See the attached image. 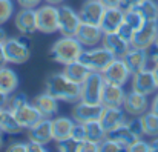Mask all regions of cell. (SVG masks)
Returning a JSON list of instances; mask_svg holds the SVG:
<instances>
[{
    "instance_id": "6da1fadb",
    "label": "cell",
    "mask_w": 158,
    "mask_h": 152,
    "mask_svg": "<svg viewBox=\"0 0 158 152\" xmlns=\"http://www.w3.org/2000/svg\"><path fill=\"white\" fill-rule=\"evenodd\" d=\"M45 91L54 95L58 101L75 103L81 99V85L68 78L63 71L54 72L46 78Z\"/></svg>"
},
{
    "instance_id": "7a4b0ae2",
    "label": "cell",
    "mask_w": 158,
    "mask_h": 152,
    "mask_svg": "<svg viewBox=\"0 0 158 152\" xmlns=\"http://www.w3.org/2000/svg\"><path fill=\"white\" fill-rule=\"evenodd\" d=\"M85 49V46L75 39V37H69V36H61L60 39H57L51 46V58L58 65H68L71 61H75L80 58L81 52Z\"/></svg>"
},
{
    "instance_id": "3957f363",
    "label": "cell",
    "mask_w": 158,
    "mask_h": 152,
    "mask_svg": "<svg viewBox=\"0 0 158 152\" xmlns=\"http://www.w3.org/2000/svg\"><path fill=\"white\" fill-rule=\"evenodd\" d=\"M114 58H115L114 54L109 52L103 45H97V46H92V48H85L78 60L81 63H85L91 71L103 72L106 68L110 65V61Z\"/></svg>"
},
{
    "instance_id": "277c9868",
    "label": "cell",
    "mask_w": 158,
    "mask_h": 152,
    "mask_svg": "<svg viewBox=\"0 0 158 152\" xmlns=\"http://www.w3.org/2000/svg\"><path fill=\"white\" fill-rule=\"evenodd\" d=\"M8 63L23 65L31 57V42L22 37H8L3 43Z\"/></svg>"
},
{
    "instance_id": "5b68a950",
    "label": "cell",
    "mask_w": 158,
    "mask_h": 152,
    "mask_svg": "<svg viewBox=\"0 0 158 152\" xmlns=\"http://www.w3.org/2000/svg\"><path fill=\"white\" fill-rule=\"evenodd\" d=\"M37 29L43 34H54L58 32V15L60 8L58 5H42L37 9Z\"/></svg>"
},
{
    "instance_id": "8992f818",
    "label": "cell",
    "mask_w": 158,
    "mask_h": 152,
    "mask_svg": "<svg viewBox=\"0 0 158 152\" xmlns=\"http://www.w3.org/2000/svg\"><path fill=\"white\" fill-rule=\"evenodd\" d=\"M105 77L102 72H91L81 83V99L89 103H102V94L105 88Z\"/></svg>"
},
{
    "instance_id": "52a82bcc",
    "label": "cell",
    "mask_w": 158,
    "mask_h": 152,
    "mask_svg": "<svg viewBox=\"0 0 158 152\" xmlns=\"http://www.w3.org/2000/svg\"><path fill=\"white\" fill-rule=\"evenodd\" d=\"M60 8V15H58V32L61 36H69V37H75L80 25H81V19L78 15V11H75L72 6L69 5H61Z\"/></svg>"
},
{
    "instance_id": "ba28073f",
    "label": "cell",
    "mask_w": 158,
    "mask_h": 152,
    "mask_svg": "<svg viewBox=\"0 0 158 152\" xmlns=\"http://www.w3.org/2000/svg\"><path fill=\"white\" fill-rule=\"evenodd\" d=\"M158 37V20H146L140 29L134 32V37L131 40L132 48H141L149 49Z\"/></svg>"
},
{
    "instance_id": "9c48e42d",
    "label": "cell",
    "mask_w": 158,
    "mask_h": 152,
    "mask_svg": "<svg viewBox=\"0 0 158 152\" xmlns=\"http://www.w3.org/2000/svg\"><path fill=\"white\" fill-rule=\"evenodd\" d=\"M103 108L105 106L102 103H89V101L78 100L75 101V104L71 111V117L77 123H88L92 120H100Z\"/></svg>"
},
{
    "instance_id": "30bf717a",
    "label": "cell",
    "mask_w": 158,
    "mask_h": 152,
    "mask_svg": "<svg viewBox=\"0 0 158 152\" xmlns=\"http://www.w3.org/2000/svg\"><path fill=\"white\" fill-rule=\"evenodd\" d=\"M103 77H105L106 83H112V85H120V86H124L131 77H132V72L129 71L127 65L124 63L123 58L120 57H115L110 65L106 68L105 71L102 72Z\"/></svg>"
},
{
    "instance_id": "8fae6325",
    "label": "cell",
    "mask_w": 158,
    "mask_h": 152,
    "mask_svg": "<svg viewBox=\"0 0 158 152\" xmlns=\"http://www.w3.org/2000/svg\"><path fill=\"white\" fill-rule=\"evenodd\" d=\"M131 89L132 91H137L140 94H144V95H151V94H155V91L158 89L157 80H155V75H154V71L152 69H143V71H138L135 74H132L131 77Z\"/></svg>"
},
{
    "instance_id": "7c38bea8",
    "label": "cell",
    "mask_w": 158,
    "mask_h": 152,
    "mask_svg": "<svg viewBox=\"0 0 158 152\" xmlns=\"http://www.w3.org/2000/svg\"><path fill=\"white\" fill-rule=\"evenodd\" d=\"M14 25L17 31L23 36H32L37 29V11L32 8H22L14 15Z\"/></svg>"
},
{
    "instance_id": "4fadbf2b",
    "label": "cell",
    "mask_w": 158,
    "mask_h": 152,
    "mask_svg": "<svg viewBox=\"0 0 158 152\" xmlns=\"http://www.w3.org/2000/svg\"><path fill=\"white\" fill-rule=\"evenodd\" d=\"M149 108H151V103L148 100V95L140 94V92L132 91V89L129 92H126V97H124V101H123V109L126 111L127 115L140 117L146 111H149Z\"/></svg>"
},
{
    "instance_id": "5bb4252c",
    "label": "cell",
    "mask_w": 158,
    "mask_h": 152,
    "mask_svg": "<svg viewBox=\"0 0 158 152\" xmlns=\"http://www.w3.org/2000/svg\"><path fill=\"white\" fill-rule=\"evenodd\" d=\"M126 121H127V117H126V111L123 108H120V106H105L103 108L100 123L105 128L106 134L115 131Z\"/></svg>"
},
{
    "instance_id": "9a60e30c",
    "label": "cell",
    "mask_w": 158,
    "mask_h": 152,
    "mask_svg": "<svg viewBox=\"0 0 158 152\" xmlns=\"http://www.w3.org/2000/svg\"><path fill=\"white\" fill-rule=\"evenodd\" d=\"M28 132V140L29 141H37L42 145H48L54 140L52 135V118H40L35 125L26 129Z\"/></svg>"
},
{
    "instance_id": "2e32d148",
    "label": "cell",
    "mask_w": 158,
    "mask_h": 152,
    "mask_svg": "<svg viewBox=\"0 0 158 152\" xmlns=\"http://www.w3.org/2000/svg\"><path fill=\"white\" fill-rule=\"evenodd\" d=\"M105 32L102 31L100 25H91V23H83L80 25L75 39L85 46V48H92L97 45H102Z\"/></svg>"
},
{
    "instance_id": "e0dca14e",
    "label": "cell",
    "mask_w": 158,
    "mask_h": 152,
    "mask_svg": "<svg viewBox=\"0 0 158 152\" xmlns=\"http://www.w3.org/2000/svg\"><path fill=\"white\" fill-rule=\"evenodd\" d=\"M105 11H106V6L100 0H85V3L78 9V15H80L83 23L100 25Z\"/></svg>"
},
{
    "instance_id": "ac0fdd59",
    "label": "cell",
    "mask_w": 158,
    "mask_h": 152,
    "mask_svg": "<svg viewBox=\"0 0 158 152\" xmlns=\"http://www.w3.org/2000/svg\"><path fill=\"white\" fill-rule=\"evenodd\" d=\"M124 22V9L121 6H114V8H106L103 19L100 22L102 31L107 32H117L121 23Z\"/></svg>"
},
{
    "instance_id": "d6986e66",
    "label": "cell",
    "mask_w": 158,
    "mask_h": 152,
    "mask_svg": "<svg viewBox=\"0 0 158 152\" xmlns=\"http://www.w3.org/2000/svg\"><path fill=\"white\" fill-rule=\"evenodd\" d=\"M124 63L127 65L129 71L132 74L138 72V71H143L148 68V63H149V51L148 49H141V48H132L127 51L123 57Z\"/></svg>"
},
{
    "instance_id": "ffe728a7",
    "label": "cell",
    "mask_w": 158,
    "mask_h": 152,
    "mask_svg": "<svg viewBox=\"0 0 158 152\" xmlns=\"http://www.w3.org/2000/svg\"><path fill=\"white\" fill-rule=\"evenodd\" d=\"M102 45L105 46L109 52L114 54V57H120L123 58L124 54L131 49V42L123 39L118 32H107L103 36Z\"/></svg>"
},
{
    "instance_id": "44dd1931",
    "label": "cell",
    "mask_w": 158,
    "mask_h": 152,
    "mask_svg": "<svg viewBox=\"0 0 158 152\" xmlns=\"http://www.w3.org/2000/svg\"><path fill=\"white\" fill-rule=\"evenodd\" d=\"M32 103L39 109L42 117H45V118H54L58 114V109H60L58 100L54 95H51L49 92H46V91L39 94V95H35Z\"/></svg>"
},
{
    "instance_id": "7402d4cb",
    "label": "cell",
    "mask_w": 158,
    "mask_h": 152,
    "mask_svg": "<svg viewBox=\"0 0 158 152\" xmlns=\"http://www.w3.org/2000/svg\"><path fill=\"white\" fill-rule=\"evenodd\" d=\"M124 97H126L124 86L105 83L103 94H102V104L103 106H120V108H123Z\"/></svg>"
},
{
    "instance_id": "603a6c76",
    "label": "cell",
    "mask_w": 158,
    "mask_h": 152,
    "mask_svg": "<svg viewBox=\"0 0 158 152\" xmlns=\"http://www.w3.org/2000/svg\"><path fill=\"white\" fill-rule=\"evenodd\" d=\"M19 85H20V80H19L17 72L6 65L0 66V91L5 92L6 95H11L19 89Z\"/></svg>"
},
{
    "instance_id": "cb8c5ba5",
    "label": "cell",
    "mask_w": 158,
    "mask_h": 152,
    "mask_svg": "<svg viewBox=\"0 0 158 152\" xmlns=\"http://www.w3.org/2000/svg\"><path fill=\"white\" fill-rule=\"evenodd\" d=\"M75 121L72 117H54L52 118V135H54V141H60L63 138L71 137L72 128H74Z\"/></svg>"
},
{
    "instance_id": "d4e9b609",
    "label": "cell",
    "mask_w": 158,
    "mask_h": 152,
    "mask_svg": "<svg viewBox=\"0 0 158 152\" xmlns=\"http://www.w3.org/2000/svg\"><path fill=\"white\" fill-rule=\"evenodd\" d=\"M63 72L66 74L68 78H71L72 82L75 83H83L86 80V77L92 72L85 63H81L80 60H75V61H71L68 65L63 66Z\"/></svg>"
},
{
    "instance_id": "484cf974",
    "label": "cell",
    "mask_w": 158,
    "mask_h": 152,
    "mask_svg": "<svg viewBox=\"0 0 158 152\" xmlns=\"http://www.w3.org/2000/svg\"><path fill=\"white\" fill-rule=\"evenodd\" d=\"M0 131L3 134L8 135H19L25 131V128L20 125V121L15 118V115L9 111V109H3V115H2V121H0Z\"/></svg>"
},
{
    "instance_id": "4316f807",
    "label": "cell",
    "mask_w": 158,
    "mask_h": 152,
    "mask_svg": "<svg viewBox=\"0 0 158 152\" xmlns=\"http://www.w3.org/2000/svg\"><path fill=\"white\" fill-rule=\"evenodd\" d=\"M107 137L109 138H112V140H115L117 143H120L124 149H127V146L129 145H132L138 137L137 135H134L132 134V131L127 128V125L124 123V125H121L120 128H117L115 131H112V132H109L107 134Z\"/></svg>"
},
{
    "instance_id": "83f0119b",
    "label": "cell",
    "mask_w": 158,
    "mask_h": 152,
    "mask_svg": "<svg viewBox=\"0 0 158 152\" xmlns=\"http://www.w3.org/2000/svg\"><path fill=\"white\" fill-rule=\"evenodd\" d=\"M141 123H143V132L146 137L155 138L158 137V114L152 112L151 109L146 111L143 115H140Z\"/></svg>"
},
{
    "instance_id": "f1b7e54d",
    "label": "cell",
    "mask_w": 158,
    "mask_h": 152,
    "mask_svg": "<svg viewBox=\"0 0 158 152\" xmlns=\"http://www.w3.org/2000/svg\"><path fill=\"white\" fill-rule=\"evenodd\" d=\"M83 125H85V129H86V138L88 140L100 143L102 140L106 138L107 134H106L105 128L102 126L100 120H92V121H88V123H83Z\"/></svg>"
},
{
    "instance_id": "f546056e",
    "label": "cell",
    "mask_w": 158,
    "mask_h": 152,
    "mask_svg": "<svg viewBox=\"0 0 158 152\" xmlns=\"http://www.w3.org/2000/svg\"><path fill=\"white\" fill-rule=\"evenodd\" d=\"M135 9L143 15L144 20H158V3L154 0H141Z\"/></svg>"
},
{
    "instance_id": "4dcf8cb0",
    "label": "cell",
    "mask_w": 158,
    "mask_h": 152,
    "mask_svg": "<svg viewBox=\"0 0 158 152\" xmlns=\"http://www.w3.org/2000/svg\"><path fill=\"white\" fill-rule=\"evenodd\" d=\"M124 22H126L127 25H131V26L137 31V29H140V28L143 26V23H144L146 20L143 19V15H141L135 8H132V9H124Z\"/></svg>"
},
{
    "instance_id": "1f68e13d",
    "label": "cell",
    "mask_w": 158,
    "mask_h": 152,
    "mask_svg": "<svg viewBox=\"0 0 158 152\" xmlns=\"http://www.w3.org/2000/svg\"><path fill=\"white\" fill-rule=\"evenodd\" d=\"M57 149L61 152H80L81 141L74 138V137H68V138H63V140L57 141Z\"/></svg>"
},
{
    "instance_id": "d6a6232c",
    "label": "cell",
    "mask_w": 158,
    "mask_h": 152,
    "mask_svg": "<svg viewBox=\"0 0 158 152\" xmlns=\"http://www.w3.org/2000/svg\"><path fill=\"white\" fill-rule=\"evenodd\" d=\"M12 15H14L12 0H0V26L5 25Z\"/></svg>"
},
{
    "instance_id": "836d02e7",
    "label": "cell",
    "mask_w": 158,
    "mask_h": 152,
    "mask_svg": "<svg viewBox=\"0 0 158 152\" xmlns=\"http://www.w3.org/2000/svg\"><path fill=\"white\" fill-rule=\"evenodd\" d=\"M100 151H105V152H117V151H126L120 143H117L115 140H112V138H109L107 135H106L105 140H102L100 141Z\"/></svg>"
},
{
    "instance_id": "e575fe53",
    "label": "cell",
    "mask_w": 158,
    "mask_h": 152,
    "mask_svg": "<svg viewBox=\"0 0 158 152\" xmlns=\"http://www.w3.org/2000/svg\"><path fill=\"white\" fill-rule=\"evenodd\" d=\"M126 125H127V128L132 131V134L137 135L138 138H141V137L144 135V132H143V123H141V118H140V117H132L131 120L126 121Z\"/></svg>"
},
{
    "instance_id": "d590c367",
    "label": "cell",
    "mask_w": 158,
    "mask_h": 152,
    "mask_svg": "<svg viewBox=\"0 0 158 152\" xmlns=\"http://www.w3.org/2000/svg\"><path fill=\"white\" fill-rule=\"evenodd\" d=\"M126 151H131V152H148V151H152L151 149V143L149 141H146V140H143V138H137L132 145H129L127 146V149Z\"/></svg>"
},
{
    "instance_id": "8d00e7d4",
    "label": "cell",
    "mask_w": 158,
    "mask_h": 152,
    "mask_svg": "<svg viewBox=\"0 0 158 152\" xmlns=\"http://www.w3.org/2000/svg\"><path fill=\"white\" fill-rule=\"evenodd\" d=\"M71 137H74V138H77V140H80V141L86 140V129H85V125L75 121V125H74V128H72V132H71Z\"/></svg>"
},
{
    "instance_id": "74e56055",
    "label": "cell",
    "mask_w": 158,
    "mask_h": 152,
    "mask_svg": "<svg viewBox=\"0 0 158 152\" xmlns=\"http://www.w3.org/2000/svg\"><path fill=\"white\" fill-rule=\"evenodd\" d=\"M117 32H118L123 39H126V40H129V42H131V40H132V37H134L135 29H134L131 25H127L126 22H123V23H121V26L118 28V31H117Z\"/></svg>"
},
{
    "instance_id": "f35d334b",
    "label": "cell",
    "mask_w": 158,
    "mask_h": 152,
    "mask_svg": "<svg viewBox=\"0 0 158 152\" xmlns=\"http://www.w3.org/2000/svg\"><path fill=\"white\" fill-rule=\"evenodd\" d=\"M97 152L100 151V143H97V141H92V140H83L81 141V149L80 152Z\"/></svg>"
},
{
    "instance_id": "ab89813d",
    "label": "cell",
    "mask_w": 158,
    "mask_h": 152,
    "mask_svg": "<svg viewBox=\"0 0 158 152\" xmlns=\"http://www.w3.org/2000/svg\"><path fill=\"white\" fill-rule=\"evenodd\" d=\"M8 151L11 152H29V143L28 141H14L8 146Z\"/></svg>"
},
{
    "instance_id": "60d3db41",
    "label": "cell",
    "mask_w": 158,
    "mask_h": 152,
    "mask_svg": "<svg viewBox=\"0 0 158 152\" xmlns=\"http://www.w3.org/2000/svg\"><path fill=\"white\" fill-rule=\"evenodd\" d=\"M42 2L43 0H17L20 8H32V9H37Z\"/></svg>"
},
{
    "instance_id": "b9f144b4",
    "label": "cell",
    "mask_w": 158,
    "mask_h": 152,
    "mask_svg": "<svg viewBox=\"0 0 158 152\" xmlns=\"http://www.w3.org/2000/svg\"><path fill=\"white\" fill-rule=\"evenodd\" d=\"M148 51H149V61H152L154 65H158V45L154 43Z\"/></svg>"
},
{
    "instance_id": "7bdbcfd3",
    "label": "cell",
    "mask_w": 158,
    "mask_h": 152,
    "mask_svg": "<svg viewBox=\"0 0 158 152\" xmlns=\"http://www.w3.org/2000/svg\"><path fill=\"white\" fill-rule=\"evenodd\" d=\"M28 143H29V151H39V152H45L46 151V146H45V145H42V143L29 141V140H28Z\"/></svg>"
},
{
    "instance_id": "ee69618b",
    "label": "cell",
    "mask_w": 158,
    "mask_h": 152,
    "mask_svg": "<svg viewBox=\"0 0 158 152\" xmlns=\"http://www.w3.org/2000/svg\"><path fill=\"white\" fill-rule=\"evenodd\" d=\"M140 2H141V0H121V8H123V9H132V8H135Z\"/></svg>"
},
{
    "instance_id": "f6af8a7d",
    "label": "cell",
    "mask_w": 158,
    "mask_h": 152,
    "mask_svg": "<svg viewBox=\"0 0 158 152\" xmlns=\"http://www.w3.org/2000/svg\"><path fill=\"white\" fill-rule=\"evenodd\" d=\"M8 65V58H6V52H5V46L3 43H0V66Z\"/></svg>"
},
{
    "instance_id": "bcb514c9",
    "label": "cell",
    "mask_w": 158,
    "mask_h": 152,
    "mask_svg": "<svg viewBox=\"0 0 158 152\" xmlns=\"http://www.w3.org/2000/svg\"><path fill=\"white\" fill-rule=\"evenodd\" d=\"M106 8H114V6H121V0H100Z\"/></svg>"
},
{
    "instance_id": "7dc6e473",
    "label": "cell",
    "mask_w": 158,
    "mask_h": 152,
    "mask_svg": "<svg viewBox=\"0 0 158 152\" xmlns=\"http://www.w3.org/2000/svg\"><path fill=\"white\" fill-rule=\"evenodd\" d=\"M8 101H9V95H6L5 92L0 91V109H5L8 106Z\"/></svg>"
},
{
    "instance_id": "c3c4849f",
    "label": "cell",
    "mask_w": 158,
    "mask_h": 152,
    "mask_svg": "<svg viewBox=\"0 0 158 152\" xmlns=\"http://www.w3.org/2000/svg\"><path fill=\"white\" fill-rule=\"evenodd\" d=\"M152 112H155V114H158V92L155 94V97L152 99V101H151V108H149Z\"/></svg>"
},
{
    "instance_id": "681fc988",
    "label": "cell",
    "mask_w": 158,
    "mask_h": 152,
    "mask_svg": "<svg viewBox=\"0 0 158 152\" xmlns=\"http://www.w3.org/2000/svg\"><path fill=\"white\" fill-rule=\"evenodd\" d=\"M8 39V36H6V31L0 26V43H5V40Z\"/></svg>"
},
{
    "instance_id": "f907efd6",
    "label": "cell",
    "mask_w": 158,
    "mask_h": 152,
    "mask_svg": "<svg viewBox=\"0 0 158 152\" xmlns=\"http://www.w3.org/2000/svg\"><path fill=\"white\" fill-rule=\"evenodd\" d=\"M151 149H152V151H158V137H155V138L151 141Z\"/></svg>"
},
{
    "instance_id": "816d5d0a",
    "label": "cell",
    "mask_w": 158,
    "mask_h": 152,
    "mask_svg": "<svg viewBox=\"0 0 158 152\" xmlns=\"http://www.w3.org/2000/svg\"><path fill=\"white\" fill-rule=\"evenodd\" d=\"M152 71H154V75H155V80H157V85H158V65H154Z\"/></svg>"
},
{
    "instance_id": "f5cc1de1",
    "label": "cell",
    "mask_w": 158,
    "mask_h": 152,
    "mask_svg": "<svg viewBox=\"0 0 158 152\" xmlns=\"http://www.w3.org/2000/svg\"><path fill=\"white\" fill-rule=\"evenodd\" d=\"M46 3H51V5H60V3H63L64 0H45Z\"/></svg>"
},
{
    "instance_id": "db71d44e",
    "label": "cell",
    "mask_w": 158,
    "mask_h": 152,
    "mask_svg": "<svg viewBox=\"0 0 158 152\" xmlns=\"http://www.w3.org/2000/svg\"><path fill=\"white\" fill-rule=\"evenodd\" d=\"M3 145H5V143H3V132L0 131V149L3 148Z\"/></svg>"
},
{
    "instance_id": "11a10c76",
    "label": "cell",
    "mask_w": 158,
    "mask_h": 152,
    "mask_svg": "<svg viewBox=\"0 0 158 152\" xmlns=\"http://www.w3.org/2000/svg\"><path fill=\"white\" fill-rule=\"evenodd\" d=\"M2 115H3V109H0V121H2Z\"/></svg>"
},
{
    "instance_id": "9f6ffc18",
    "label": "cell",
    "mask_w": 158,
    "mask_h": 152,
    "mask_svg": "<svg viewBox=\"0 0 158 152\" xmlns=\"http://www.w3.org/2000/svg\"><path fill=\"white\" fill-rule=\"evenodd\" d=\"M155 43H157V45H158V37H157V42H155Z\"/></svg>"
}]
</instances>
